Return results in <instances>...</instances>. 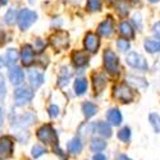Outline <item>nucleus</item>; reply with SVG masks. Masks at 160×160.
<instances>
[{
  "label": "nucleus",
  "instance_id": "nucleus-37",
  "mask_svg": "<svg viewBox=\"0 0 160 160\" xmlns=\"http://www.w3.org/2000/svg\"><path fill=\"white\" fill-rule=\"evenodd\" d=\"M3 121H4V118H3V109L0 108V127L3 126Z\"/></svg>",
  "mask_w": 160,
  "mask_h": 160
},
{
  "label": "nucleus",
  "instance_id": "nucleus-17",
  "mask_svg": "<svg viewBox=\"0 0 160 160\" xmlns=\"http://www.w3.org/2000/svg\"><path fill=\"white\" fill-rule=\"evenodd\" d=\"M67 149H68L69 154H72V155L79 154V152L82 151V149H83V145H82L81 138H79V137L72 138V140L68 142V145H67Z\"/></svg>",
  "mask_w": 160,
  "mask_h": 160
},
{
  "label": "nucleus",
  "instance_id": "nucleus-26",
  "mask_svg": "<svg viewBox=\"0 0 160 160\" xmlns=\"http://www.w3.org/2000/svg\"><path fill=\"white\" fill-rule=\"evenodd\" d=\"M149 121H150V124L152 126L154 131L156 133H159L160 132V115L156 113H151L149 115Z\"/></svg>",
  "mask_w": 160,
  "mask_h": 160
},
{
  "label": "nucleus",
  "instance_id": "nucleus-30",
  "mask_svg": "<svg viewBox=\"0 0 160 160\" xmlns=\"http://www.w3.org/2000/svg\"><path fill=\"white\" fill-rule=\"evenodd\" d=\"M4 21L7 24H13L16 21V10L14 9H9L7 12V14L4 16Z\"/></svg>",
  "mask_w": 160,
  "mask_h": 160
},
{
  "label": "nucleus",
  "instance_id": "nucleus-12",
  "mask_svg": "<svg viewBox=\"0 0 160 160\" xmlns=\"http://www.w3.org/2000/svg\"><path fill=\"white\" fill-rule=\"evenodd\" d=\"M21 59H22V63L24 67H30L33 63L35 51H33V48L31 45H28V44L23 45L22 51H21Z\"/></svg>",
  "mask_w": 160,
  "mask_h": 160
},
{
  "label": "nucleus",
  "instance_id": "nucleus-27",
  "mask_svg": "<svg viewBox=\"0 0 160 160\" xmlns=\"http://www.w3.org/2000/svg\"><path fill=\"white\" fill-rule=\"evenodd\" d=\"M118 138L123 141V142H128L131 140V129L129 127H123L121 131L118 132Z\"/></svg>",
  "mask_w": 160,
  "mask_h": 160
},
{
  "label": "nucleus",
  "instance_id": "nucleus-19",
  "mask_svg": "<svg viewBox=\"0 0 160 160\" xmlns=\"http://www.w3.org/2000/svg\"><path fill=\"white\" fill-rule=\"evenodd\" d=\"M106 148V142L105 140L102 138H92L91 142H90V149L92 152H95V154H100L102 150H105Z\"/></svg>",
  "mask_w": 160,
  "mask_h": 160
},
{
  "label": "nucleus",
  "instance_id": "nucleus-14",
  "mask_svg": "<svg viewBox=\"0 0 160 160\" xmlns=\"http://www.w3.org/2000/svg\"><path fill=\"white\" fill-rule=\"evenodd\" d=\"M113 19L110 17H108L105 21H102L100 24H99V27H98V33L104 36V37H109L112 36L113 33Z\"/></svg>",
  "mask_w": 160,
  "mask_h": 160
},
{
  "label": "nucleus",
  "instance_id": "nucleus-1",
  "mask_svg": "<svg viewBox=\"0 0 160 160\" xmlns=\"http://www.w3.org/2000/svg\"><path fill=\"white\" fill-rule=\"evenodd\" d=\"M37 138L49 145H58V137H57V132L50 124H45L41 128L37 129Z\"/></svg>",
  "mask_w": 160,
  "mask_h": 160
},
{
  "label": "nucleus",
  "instance_id": "nucleus-34",
  "mask_svg": "<svg viewBox=\"0 0 160 160\" xmlns=\"http://www.w3.org/2000/svg\"><path fill=\"white\" fill-rule=\"evenodd\" d=\"M152 32H154L158 37H160V22H158V23H155V24H154V27H152Z\"/></svg>",
  "mask_w": 160,
  "mask_h": 160
},
{
  "label": "nucleus",
  "instance_id": "nucleus-32",
  "mask_svg": "<svg viewBox=\"0 0 160 160\" xmlns=\"http://www.w3.org/2000/svg\"><path fill=\"white\" fill-rule=\"evenodd\" d=\"M49 115L51 118H57L59 115V108L57 105H50L49 106Z\"/></svg>",
  "mask_w": 160,
  "mask_h": 160
},
{
  "label": "nucleus",
  "instance_id": "nucleus-39",
  "mask_svg": "<svg viewBox=\"0 0 160 160\" xmlns=\"http://www.w3.org/2000/svg\"><path fill=\"white\" fill-rule=\"evenodd\" d=\"M149 2H151V3H155V2H158V0H149Z\"/></svg>",
  "mask_w": 160,
  "mask_h": 160
},
{
  "label": "nucleus",
  "instance_id": "nucleus-22",
  "mask_svg": "<svg viewBox=\"0 0 160 160\" xmlns=\"http://www.w3.org/2000/svg\"><path fill=\"white\" fill-rule=\"evenodd\" d=\"M82 112H83L86 118H91L98 113V106L95 104L90 102V101H86V102L82 104Z\"/></svg>",
  "mask_w": 160,
  "mask_h": 160
},
{
  "label": "nucleus",
  "instance_id": "nucleus-29",
  "mask_svg": "<svg viewBox=\"0 0 160 160\" xmlns=\"http://www.w3.org/2000/svg\"><path fill=\"white\" fill-rule=\"evenodd\" d=\"M45 152H46V149L44 148V146H41V145H35L33 148H32V156L35 159L40 158L41 155H44Z\"/></svg>",
  "mask_w": 160,
  "mask_h": 160
},
{
  "label": "nucleus",
  "instance_id": "nucleus-13",
  "mask_svg": "<svg viewBox=\"0 0 160 160\" xmlns=\"http://www.w3.org/2000/svg\"><path fill=\"white\" fill-rule=\"evenodd\" d=\"M9 79H10V82L13 85H21L23 82V79H24V73L23 71L19 68V67L17 65H13L10 67V69H9Z\"/></svg>",
  "mask_w": 160,
  "mask_h": 160
},
{
  "label": "nucleus",
  "instance_id": "nucleus-35",
  "mask_svg": "<svg viewBox=\"0 0 160 160\" xmlns=\"http://www.w3.org/2000/svg\"><path fill=\"white\" fill-rule=\"evenodd\" d=\"M94 160H106V156L104 155V154H95V156H94Z\"/></svg>",
  "mask_w": 160,
  "mask_h": 160
},
{
  "label": "nucleus",
  "instance_id": "nucleus-36",
  "mask_svg": "<svg viewBox=\"0 0 160 160\" xmlns=\"http://www.w3.org/2000/svg\"><path fill=\"white\" fill-rule=\"evenodd\" d=\"M117 160H132V159H129L127 155H123V154H122V155H119V156L117 158Z\"/></svg>",
  "mask_w": 160,
  "mask_h": 160
},
{
  "label": "nucleus",
  "instance_id": "nucleus-25",
  "mask_svg": "<svg viewBox=\"0 0 160 160\" xmlns=\"http://www.w3.org/2000/svg\"><path fill=\"white\" fill-rule=\"evenodd\" d=\"M87 90V81L85 78H77L74 81V92L76 95H82Z\"/></svg>",
  "mask_w": 160,
  "mask_h": 160
},
{
  "label": "nucleus",
  "instance_id": "nucleus-21",
  "mask_svg": "<svg viewBox=\"0 0 160 160\" xmlns=\"http://www.w3.org/2000/svg\"><path fill=\"white\" fill-rule=\"evenodd\" d=\"M16 122H17V126H19V127H27L35 122V115L32 113H26V114L21 115Z\"/></svg>",
  "mask_w": 160,
  "mask_h": 160
},
{
  "label": "nucleus",
  "instance_id": "nucleus-18",
  "mask_svg": "<svg viewBox=\"0 0 160 160\" xmlns=\"http://www.w3.org/2000/svg\"><path fill=\"white\" fill-rule=\"evenodd\" d=\"M28 78H30V85L33 88H37V87H40L44 83V76L38 71H30Z\"/></svg>",
  "mask_w": 160,
  "mask_h": 160
},
{
  "label": "nucleus",
  "instance_id": "nucleus-4",
  "mask_svg": "<svg viewBox=\"0 0 160 160\" xmlns=\"http://www.w3.org/2000/svg\"><path fill=\"white\" fill-rule=\"evenodd\" d=\"M104 65L105 69L108 71L112 76H118L119 74V60L115 52L112 50H105L104 51Z\"/></svg>",
  "mask_w": 160,
  "mask_h": 160
},
{
  "label": "nucleus",
  "instance_id": "nucleus-6",
  "mask_svg": "<svg viewBox=\"0 0 160 160\" xmlns=\"http://www.w3.org/2000/svg\"><path fill=\"white\" fill-rule=\"evenodd\" d=\"M50 44L55 50H63L69 44V36L64 31H58L50 37Z\"/></svg>",
  "mask_w": 160,
  "mask_h": 160
},
{
  "label": "nucleus",
  "instance_id": "nucleus-2",
  "mask_svg": "<svg viewBox=\"0 0 160 160\" xmlns=\"http://www.w3.org/2000/svg\"><path fill=\"white\" fill-rule=\"evenodd\" d=\"M37 19V14L35 12L30 10V9H21L18 16H17V22L21 30H28L31 26L36 22Z\"/></svg>",
  "mask_w": 160,
  "mask_h": 160
},
{
  "label": "nucleus",
  "instance_id": "nucleus-11",
  "mask_svg": "<svg viewBox=\"0 0 160 160\" xmlns=\"http://www.w3.org/2000/svg\"><path fill=\"white\" fill-rule=\"evenodd\" d=\"M91 132H95L102 137H110L112 136V127L106 122H98L91 124Z\"/></svg>",
  "mask_w": 160,
  "mask_h": 160
},
{
  "label": "nucleus",
  "instance_id": "nucleus-5",
  "mask_svg": "<svg viewBox=\"0 0 160 160\" xmlns=\"http://www.w3.org/2000/svg\"><path fill=\"white\" fill-rule=\"evenodd\" d=\"M33 98V91L28 87H18L14 91V101L17 106H23L28 104Z\"/></svg>",
  "mask_w": 160,
  "mask_h": 160
},
{
  "label": "nucleus",
  "instance_id": "nucleus-31",
  "mask_svg": "<svg viewBox=\"0 0 160 160\" xmlns=\"http://www.w3.org/2000/svg\"><path fill=\"white\" fill-rule=\"evenodd\" d=\"M117 46L121 51H127L129 49V42L124 38H121V40H118L117 41Z\"/></svg>",
  "mask_w": 160,
  "mask_h": 160
},
{
  "label": "nucleus",
  "instance_id": "nucleus-3",
  "mask_svg": "<svg viewBox=\"0 0 160 160\" xmlns=\"http://www.w3.org/2000/svg\"><path fill=\"white\" fill-rule=\"evenodd\" d=\"M113 96L121 102H131L135 99V92L132 91L129 86L121 83V85H115L113 87Z\"/></svg>",
  "mask_w": 160,
  "mask_h": 160
},
{
  "label": "nucleus",
  "instance_id": "nucleus-8",
  "mask_svg": "<svg viewBox=\"0 0 160 160\" xmlns=\"http://www.w3.org/2000/svg\"><path fill=\"white\" fill-rule=\"evenodd\" d=\"M13 146L14 141L9 136L0 137V159H7L10 158L13 154Z\"/></svg>",
  "mask_w": 160,
  "mask_h": 160
},
{
  "label": "nucleus",
  "instance_id": "nucleus-7",
  "mask_svg": "<svg viewBox=\"0 0 160 160\" xmlns=\"http://www.w3.org/2000/svg\"><path fill=\"white\" fill-rule=\"evenodd\" d=\"M126 62H127L128 65L133 67V68H137V69H141V71L148 69V63H146L145 58L141 54H138V52H135V51L128 52Z\"/></svg>",
  "mask_w": 160,
  "mask_h": 160
},
{
  "label": "nucleus",
  "instance_id": "nucleus-9",
  "mask_svg": "<svg viewBox=\"0 0 160 160\" xmlns=\"http://www.w3.org/2000/svg\"><path fill=\"white\" fill-rule=\"evenodd\" d=\"M83 45L88 52H96L100 46V40H99L98 35L94 32H87L85 36V40H83Z\"/></svg>",
  "mask_w": 160,
  "mask_h": 160
},
{
  "label": "nucleus",
  "instance_id": "nucleus-24",
  "mask_svg": "<svg viewBox=\"0 0 160 160\" xmlns=\"http://www.w3.org/2000/svg\"><path fill=\"white\" fill-rule=\"evenodd\" d=\"M143 46L149 52H160V41L159 40L149 38V40H146L145 41Z\"/></svg>",
  "mask_w": 160,
  "mask_h": 160
},
{
  "label": "nucleus",
  "instance_id": "nucleus-16",
  "mask_svg": "<svg viewBox=\"0 0 160 160\" xmlns=\"http://www.w3.org/2000/svg\"><path fill=\"white\" fill-rule=\"evenodd\" d=\"M106 119L110 126H119L122 123V114L117 108H112L106 113Z\"/></svg>",
  "mask_w": 160,
  "mask_h": 160
},
{
  "label": "nucleus",
  "instance_id": "nucleus-10",
  "mask_svg": "<svg viewBox=\"0 0 160 160\" xmlns=\"http://www.w3.org/2000/svg\"><path fill=\"white\" fill-rule=\"evenodd\" d=\"M18 51L16 49H8L5 54L0 58V67H13L18 60Z\"/></svg>",
  "mask_w": 160,
  "mask_h": 160
},
{
  "label": "nucleus",
  "instance_id": "nucleus-23",
  "mask_svg": "<svg viewBox=\"0 0 160 160\" xmlns=\"http://www.w3.org/2000/svg\"><path fill=\"white\" fill-rule=\"evenodd\" d=\"M92 79H94V87H95V90H96L98 92H101L102 88H104L105 85H106V78H105V76L101 74V73H98V74L92 76Z\"/></svg>",
  "mask_w": 160,
  "mask_h": 160
},
{
  "label": "nucleus",
  "instance_id": "nucleus-20",
  "mask_svg": "<svg viewBox=\"0 0 160 160\" xmlns=\"http://www.w3.org/2000/svg\"><path fill=\"white\" fill-rule=\"evenodd\" d=\"M119 30H121V35H122L123 37H126L127 40L135 37V30H133V27L131 26V23H128V22H126V21L121 23V27H119Z\"/></svg>",
  "mask_w": 160,
  "mask_h": 160
},
{
  "label": "nucleus",
  "instance_id": "nucleus-33",
  "mask_svg": "<svg viewBox=\"0 0 160 160\" xmlns=\"http://www.w3.org/2000/svg\"><path fill=\"white\" fill-rule=\"evenodd\" d=\"M5 83H4V78L3 76H0V99H3L5 96Z\"/></svg>",
  "mask_w": 160,
  "mask_h": 160
},
{
  "label": "nucleus",
  "instance_id": "nucleus-28",
  "mask_svg": "<svg viewBox=\"0 0 160 160\" xmlns=\"http://www.w3.org/2000/svg\"><path fill=\"white\" fill-rule=\"evenodd\" d=\"M86 7L90 12H98L101 9V0H87Z\"/></svg>",
  "mask_w": 160,
  "mask_h": 160
},
{
  "label": "nucleus",
  "instance_id": "nucleus-38",
  "mask_svg": "<svg viewBox=\"0 0 160 160\" xmlns=\"http://www.w3.org/2000/svg\"><path fill=\"white\" fill-rule=\"evenodd\" d=\"M8 0H0V5H3V4H7Z\"/></svg>",
  "mask_w": 160,
  "mask_h": 160
},
{
  "label": "nucleus",
  "instance_id": "nucleus-15",
  "mask_svg": "<svg viewBox=\"0 0 160 160\" xmlns=\"http://www.w3.org/2000/svg\"><path fill=\"white\" fill-rule=\"evenodd\" d=\"M88 54L86 51H74L72 52V62L76 67H83L88 63Z\"/></svg>",
  "mask_w": 160,
  "mask_h": 160
}]
</instances>
